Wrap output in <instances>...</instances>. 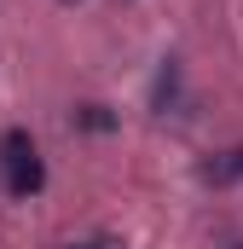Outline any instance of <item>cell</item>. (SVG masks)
I'll use <instances>...</instances> for the list:
<instances>
[{
  "instance_id": "5b68a950",
  "label": "cell",
  "mask_w": 243,
  "mask_h": 249,
  "mask_svg": "<svg viewBox=\"0 0 243 249\" xmlns=\"http://www.w3.org/2000/svg\"><path fill=\"white\" fill-rule=\"evenodd\" d=\"M232 249H243V244H232Z\"/></svg>"
},
{
  "instance_id": "7a4b0ae2",
  "label": "cell",
  "mask_w": 243,
  "mask_h": 249,
  "mask_svg": "<svg viewBox=\"0 0 243 249\" xmlns=\"http://www.w3.org/2000/svg\"><path fill=\"white\" fill-rule=\"evenodd\" d=\"M203 180H214V186H232V180H243V145H238V151H226V157H214V162L203 168Z\"/></svg>"
},
{
  "instance_id": "3957f363",
  "label": "cell",
  "mask_w": 243,
  "mask_h": 249,
  "mask_svg": "<svg viewBox=\"0 0 243 249\" xmlns=\"http://www.w3.org/2000/svg\"><path fill=\"white\" fill-rule=\"evenodd\" d=\"M69 122L87 127V133H110V127H116V116H110L104 105H75V110H69Z\"/></svg>"
},
{
  "instance_id": "277c9868",
  "label": "cell",
  "mask_w": 243,
  "mask_h": 249,
  "mask_svg": "<svg viewBox=\"0 0 243 249\" xmlns=\"http://www.w3.org/2000/svg\"><path fill=\"white\" fill-rule=\"evenodd\" d=\"M69 249H122V244H110V238H93V244H69Z\"/></svg>"
},
{
  "instance_id": "6da1fadb",
  "label": "cell",
  "mask_w": 243,
  "mask_h": 249,
  "mask_svg": "<svg viewBox=\"0 0 243 249\" xmlns=\"http://www.w3.org/2000/svg\"><path fill=\"white\" fill-rule=\"evenodd\" d=\"M0 174H6V191L12 197H35V191L47 186V168H41V157H35V145H29L23 127H6L0 133Z\"/></svg>"
}]
</instances>
